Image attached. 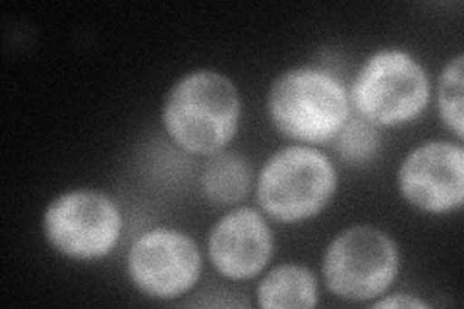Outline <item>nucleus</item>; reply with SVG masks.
<instances>
[{
	"label": "nucleus",
	"mask_w": 464,
	"mask_h": 309,
	"mask_svg": "<svg viewBox=\"0 0 464 309\" xmlns=\"http://www.w3.org/2000/svg\"><path fill=\"white\" fill-rule=\"evenodd\" d=\"M331 159L312 145H290L269 157L257 179V201L281 223H302L322 213L337 191Z\"/></svg>",
	"instance_id": "nucleus-3"
},
{
	"label": "nucleus",
	"mask_w": 464,
	"mask_h": 309,
	"mask_svg": "<svg viewBox=\"0 0 464 309\" xmlns=\"http://www.w3.org/2000/svg\"><path fill=\"white\" fill-rule=\"evenodd\" d=\"M257 305L266 309H293L317 305V281L302 265H279L257 286Z\"/></svg>",
	"instance_id": "nucleus-10"
},
{
	"label": "nucleus",
	"mask_w": 464,
	"mask_h": 309,
	"mask_svg": "<svg viewBox=\"0 0 464 309\" xmlns=\"http://www.w3.org/2000/svg\"><path fill=\"white\" fill-rule=\"evenodd\" d=\"M250 165L237 153H213L201 172L206 198L219 205L240 203L250 191Z\"/></svg>",
	"instance_id": "nucleus-11"
},
{
	"label": "nucleus",
	"mask_w": 464,
	"mask_h": 309,
	"mask_svg": "<svg viewBox=\"0 0 464 309\" xmlns=\"http://www.w3.org/2000/svg\"><path fill=\"white\" fill-rule=\"evenodd\" d=\"M373 305L375 307H383V309H387V307H414V309L416 307H428L426 302L411 296V294H393V296L375 302Z\"/></svg>",
	"instance_id": "nucleus-14"
},
{
	"label": "nucleus",
	"mask_w": 464,
	"mask_h": 309,
	"mask_svg": "<svg viewBox=\"0 0 464 309\" xmlns=\"http://www.w3.org/2000/svg\"><path fill=\"white\" fill-rule=\"evenodd\" d=\"M348 93L331 73L293 68L273 82L267 95L269 119L283 136L308 145L331 141L348 116Z\"/></svg>",
	"instance_id": "nucleus-2"
},
{
	"label": "nucleus",
	"mask_w": 464,
	"mask_h": 309,
	"mask_svg": "<svg viewBox=\"0 0 464 309\" xmlns=\"http://www.w3.org/2000/svg\"><path fill=\"white\" fill-rule=\"evenodd\" d=\"M209 257L215 269L232 281L259 275L273 254V234L267 220L252 208L227 213L211 228Z\"/></svg>",
	"instance_id": "nucleus-9"
},
{
	"label": "nucleus",
	"mask_w": 464,
	"mask_h": 309,
	"mask_svg": "<svg viewBox=\"0 0 464 309\" xmlns=\"http://www.w3.org/2000/svg\"><path fill=\"white\" fill-rule=\"evenodd\" d=\"M240 109V95L230 78L213 70H196L170 87L163 124L184 151L213 155L235 138Z\"/></svg>",
	"instance_id": "nucleus-1"
},
{
	"label": "nucleus",
	"mask_w": 464,
	"mask_h": 309,
	"mask_svg": "<svg viewBox=\"0 0 464 309\" xmlns=\"http://www.w3.org/2000/svg\"><path fill=\"white\" fill-rule=\"evenodd\" d=\"M201 273L198 244L184 232L155 228L141 234L128 254V275L151 298L172 300L190 290Z\"/></svg>",
	"instance_id": "nucleus-7"
},
{
	"label": "nucleus",
	"mask_w": 464,
	"mask_h": 309,
	"mask_svg": "<svg viewBox=\"0 0 464 309\" xmlns=\"http://www.w3.org/2000/svg\"><path fill=\"white\" fill-rule=\"evenodd\" d=\"M121 230L122 217L116 203L95 189L66 191L43 213V232L49 244L80 261L109 256Z\"/></svg>",
	"instance_id": "nucleus-6"
},
{
	"label": "nucleus",
	"mask_w": 464,
	"mask_h": 309,
	"mask_svg": "<svg viewBox=\"0 0 464 309\" xmlns=\"http://www.w3.org/2000/svg\"><path fill=\"white\" fill-rule=\"evenodd\" d=\"M402 198L426 213H449L464 201V151L457 143L428 141L416 147L397 174Z\"/></svg>",
	"instance_id": "nucleus-8"
},
{
	"label": "nucleus",
	"mask_w": 464,
	"mask_h": 309,
	"mask_svg": "<svg viewBox=\"0 0 464 309\" xmlns=\"http://www.w3.org/2000/svg\"><path fill=\"white\" fill-rule=\"evenodd\" d=\"M348 101L360 119L373 126L406 124L428 105V73L406 51L382 49L360 68Z\"/></svg>",
	"instance_id": "nucleus-4"
},
{
	"label": "nucleus",
	"mask_w": 464,
	"mask_h": 309,
	"mask_svg": "<svg viewBox=\"0 0 464 309\" xmlns=\"http://www.w3.org/2000/svg\"><path fill=\"white\" fill-rule=\"evenodd\" d=\"M399 249L387 232L360 225L333 240L324 256V276L335 296L351 302L380 298L399 275Z\"/></svg>",
	"instance_id": "nucleus-5"
},
{
	"label": "nucleus",
	"mask_w": 464,
	"mask_h": 309,
	"mask_svg": "<svg viewBox=\"0 0 464 309\" xmlns=\"http://www.w3.org/2000/svg\"><path fill=\"white\" fill-rule=\"evenodd\" d=\"M333 140L339 155L353 165L366 163L380 150L377 128L364 119H348Z\"/></svg>",
	"instance_id": "nucleus-12"
},
{
	"label": "nucleus",
	"mask_w": 464,
	"mask_h": 309,
	"mask_svg": "<svg viewBox=\"0 0 464 309\" xmlns=\"http://www.w3.org/2000/svg\"><path fill=\"white\" fill-rule=\"evenodd\" d=\"M462 66L464 56H455L449 63L440 78L438 85V107L447 128L453 130L457 138H462Z\"/></svg>",
	"instance_id": "nucleus-13"
}]
</instances>
